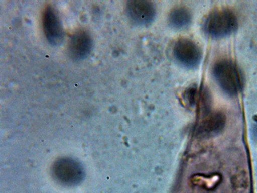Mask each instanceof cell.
<instances>
[{
	"label": "cell",
	"mask_w": 257,
	"mask_h": 193,
	"mask_svg": "<svg viewBox=\"0 0 257 193\" xmlns=\"http://www.w3.org/2000/svg\"><path fill=\"white\" fill-rule=\"evenodd\" d=\"M213 72L218 84L225 93L233 96L242 90V73L233 62L229 60L217 62L213 67Z\"/></svg>",
	"instance_id": "cell-1"
},
{
	"label": "cell",
	"mask_w": 257,
	"mask_h": 193,
	"mask_svg": "<svg viewBox=\"0 0 257 193\" xmlns=\"http://www.w3.org/2000/svg\"><path fill=\"white\" fill-rule=\"evenodd\" d=\"M237 18L228 9H218L208 16L205 24L206 33L215 38H224L237 29Z\"/></svg>",
	"instance_id": "cell-2"
},
{
	"label": "cell",
	"mask_w": 257,
	"mask_h": 193,
	"mask_svg": "<svg viewBox=\"0 0 257 193\" xmlns=\"http://www.w3.org/2000/svg\"><path fill=\"white\" fill-rule=\"evenodd\" d=\"M54 178L66 185H77L82 180L83 170L79 163L71 158H61L55 162L52 167Z\"/></svg>",
	"instance_id": "cell-3"
},
{
	"label": "cell",
	"mask_w": 257,
	"mask_h": 193,
	"mask_svg": "<svg viewBox=\"0 0 257 193\" xmlns=\"http://www.w3.org/2000/svg\"><path fill=\"white\" fill-rule=\"evenodd\" d=\"M174 55L183 65L189 68L197 67L200 64L202 53L196 43L187 39H181L174 45Z\"/></svg>",
	"instance_id": "cell-4"
},
{
	"label": "cell",
	"mask_w": 257,
	"mask_h": 193,
	"mask_svg": "<svg viewBox=\"0 0 257 193\" xmlns=\"http://www.w3.org/2000/svg\"><path fill=\"white\" fill-rule=\"evenodd\" d=\"M128 16L137 24L146 25L153 22L156 15V9L151 2L133 0L127 4Z\"/></svg>",
	"instance_id": "cell-5"
},
{
	"label": "cell",
	"mask_w": 257,
	"mask_h": 193,
	"mask_svg": "<svg viewBox=\"0 0 257 193\" xmlns=\"http://www.w3.org/2000/svg\"><path fill=\"white\" fill-rule=\"evenodd\" d=\"M93 41L86 32L80 31L73 34L68 46V54L74 60L86 58L92 50Z\"/></svg>",
	"instance_id": "cell-6"
},
{
	"label": "cell",
	"mask_w": 257,
	"mask_h": 193,
	"mask_svg": "<svg viewBox=\"0 0 257 193\" xmlns=\"http://www.w3.org/2000/svg\"><path fill=\"white\" fill-rule=\"evenodd\" d=\"M43 29L46 37L51 44H61L64 40V31L59 18L51 7L46 9L43 15Z\"/></svg>",
	"instance_id": "cell-7"
},
{
	"label": "cell",
	"mask_w": 257,
	"mask_h": 193,
	"mask_svg": "<svg viewBox=\"0 0 257 193\" xmlns=\"http://www.w3.org/2000/svg\"><path fill=\"white\" fill-rule=\"evenodd\" d=\"M226 121V116L221 112L208 113L199 124L197 135L202 138L215 136L223 130Z\"/></svg>",
	"instance_id": "cell-8"
},
{
	"label": "cell",
	"mask_w": 257,
	"mask_h": 193,
	"mask_svg": "<svg viewBox=\"0 0 257 193\" xmlns=\"http://www.w3.org/2000/svg\"><path fill=\"white\" fill-rule=\"evenodd\" d=\"M191 21V13L184 8L174 9L169 15V24L174 29L185 28L190 24Z\"/></svg>",
	"instance_id": "cell-9"
}]
</instances>
